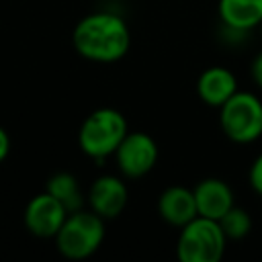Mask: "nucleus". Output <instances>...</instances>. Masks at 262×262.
I'll return each instance as SVG.
<instances>
[{
	"instance_id": "f257e3e1",
	"label": "nucleus",
	"mask_w": 262,
	"mask_h": 262,
	"mask_svg": "<svg viewBox=\"0 0 262 262\" xmlns=\"http://www.w3.org/2000/svg\"><path fill=\"white\" fill-rule=\"evenodd\" d=\"M72 39L82 57L100 63L121 59L131 45L127 23L113 12H94L84 16L76 25Z\"/></svg>"
},
{
	"instance_id": "f03ea898",
	"label": "nucleus",
	"mask_w": 262,
	"mask_h": 262,
	"mask_svg": "<svg viewBox=\"0 0 262 262\" xmlns=\"http://www.w3.org/2000/svg\"><path fill=\"white\" fill-rule=\"evenodd\" d=\"M104 239V219L94 211L68 213L63 225L55 235V244L61 256L70 260H84L92 256Z\"/></svg>"
},
{
	"instance_id": "7ed1b4c3",
	"label": "nucleus",
	"mask_w": 262,
	"mask_h": 262,
	"mask_svg": "<svg viewBox=\"0 0 262 262\" xmlns=\"http://www.w3.org/2000/svg\"><path fill=\"white\" fill-rule=\"evenodd\" d=\"M127 133V121L119 111L96 108L84 119L78 133V143L86 156L102 160L117 151Z\"/></svg>"
},
{
	"instance_id": "20e7f679",
	"label": "nucleus",
	"mask_w": 262,
	"mask_h": 262,
	"mask_svg": "<svg viewBox=\"0 0 262 262\" xmlns=\"http://www.w3.org/2000/svg\"><path fill=\"white\" fill-rule=\"evenodd\" d=\"M225 244L227 237L219 221L196 215L180 227L176 256L180 262H219L225 254Z\"/></svg>"
},
{
	"instance_id": "39448f33",
	"label": "nucleus",
	"mask_w": 262,
	"mask_h": 262,
	"mask_svg": "<svg viewBox=\"0 0 262 262\" xmlns=\"http://www.w3.org/2000/svg\"><path fill=\"white\" fill-rule=\"evenodd\" d=\"M219 113L221 131L235 143H252L262 135V100L252 92H235Z\"/></svg>"
},
{
	"instance_id": "423d86ee",
	"label": "nucleus",
	"mask_w": 262,
	"mask_h": 262,
	"mask_svg": "<svg viewBox=\"0 0 262 262\" xmlns=\"http://www.w3.org/2000/svg\"><path fill=\"white\" fill-rule=\"evenodd\" d=\"M115 158L121 174L135 180L154 170L158 162V145L147 133L131 131L123 137L121 145L115 151Z\"/></svg>"
},
{
	"instance_id": "0eeeda50",
	"label": "nucleus",
	"mask_w": 262,
	"mask_h": 262,
	"mask_svg": "<svg viewBox=\"0 0 262 262\" xmlns=\"http://www.w3.org/2000/svg\"><path fill=\"white\" fill-rule=\"evenodd\" d=\"M66 217V207L47 190L33 196L25 209V225L33 235L39 237H55Z\"/></svg>"
},
{
	"instance_id": "6e6552de",
	"label": "nucleus",
	"mask_w": 262,
	"mask_h": 262,
	"mask_svg": "<svg viewBox=\"0 0 262 262\" xmlns=\"http://www.w3.org/2000/svg\"><path fill=\"white\" fill-rule=\"evenodd\" d=\"M127 199H129V192H127L125 182L111 174L96 178L88 192L90 209L102 219L119 217L123 209L127 207Z\"/></svg>"
},
{
	"instance_id": "1a4fd4ad",
	"label": "nucleus",
	"mask_w": 262,
	"mask_h": 262,
	"mask_svg": "<svg viewBox=\"0 0 262 262\" xmlns=\"http://www.w3.org/2000/svg\"><path fill=\"white\" fill-rule=\"evenodd\" d=\"M196 211L201 217L219 221L233 207V192L227 182L219 178H205L194 186Z\"/></svg>"
},
{
	"instance_id": "9d476101",
	"label": "nucleus",
	"mask_w": 262,
	"mask_h": 262,
	"mask_svg": "<svg viewBox=\"0 0 262 262\" xmlns=\"http://www.w3.org/2000/svg\"><path fill=\"white\" fill-rule=\"evenodd\" d=\"M158 213L166 223L174 227H184L188 221H192L199 215L194 192L188 190L186 186L166 188L158 199Z\"/></svg>"
},
{
	"instance_id": "9b49d317",
	"label": "nucleus",
	"mask_w": 262,
	"mask_h": 262,
	"mask_svg": "<svg viewBox=\"0 0 262 262\" xmlns=\"http://www.w3.org/2000/svg\"><path fill=\"white\" fill-rule=\"evenodd\" d=\"M196 92L201 100L209 106H221L225 100H229L237 92L235 76L221 66L207 68L196 82Z\"/></svg>"
},
{
	"instance_id": "f8f14e48",
	"label": "nucleus",
	"mask_w": 262,
	"mask_h": 262,
	"mask_svg": "<svg viewBox=\"0 0 262 262\" xmlns=\"http://www.w3.org/2000/svg\"><path fill=\"white\" fill-rule=\"evenodd\" d=\"M219 16L233 31L262 25V0H219Z\"/></svg>"
},
{
	"instance_id": "ddd939ff",
	"label": "nucleus",
	"mask_w": 262,
	"mask_h": 262,
	"mask_svg": "<svg viewBox=\"0 0 262 262\" xmlns=\"http://www.w3.org/2000/svg\"><path fill=\"white\" fill-rule=\"evenodd\" d=\"M47 192L53 194L66 207L68 213L80 211L82 205H84V196H82L78 178L74 174H70V172H57V174H53L47 180Z\"/></svg>"
},
{
	"instance_id": "4468645a",
	"label": "nucleus",
	"mask_w": 262,
	"mask_h": 262,
	"mask_svg": "<svg viewBox=\"0 0 262 262\" xmlns=\"http://www.w3.org/2000/svg\"><path fill=\"white\" fill-rule=\"evenodd\" d=\"M219 225L225 233L227 239H242L250 233L252 229V219L248 215V211L239 209V207H231L221 219H219Z\"/></svg>"
},
{
	"instance_id": "2eb2a0df",
	"label": "nucleus",
	"mask_w": 262,
	"mask_h": 262,
	"mask_svg": "<svg viewBox=\"0 0 262 262\" xmlns=\"http://www.w3.org/2000/svg\"><path fill=\"white\" fill-rule=\"evenodd\" d=\"M250 184L258 194H262V154L254 160V164L250 168Z\"/></svg>"
},
{
	"instance_id": "dca6fc26",
	"label": "nucleus",
	"mask_w": 262,
	"mask_h": 262,
	"mask_svg": "<svg viewBox=\"0 0 262 262\" xmlns=\"http://www.w3.org/2000/svg\"><path fill=\"white\" fill-rule=\"evenodd\" d=\"M252 78L262 88V53H258L256 59H254V63H252Z\"/></svg>"
},
{
	"instance_id": "f3484780",
	"label": "nucleus",
	"mask_w": 262,
	"mask_h": 262,
	"mask_svg": "<svg viewBox=\"0 0 262 262\" xmlns=\"http://www.w3.org/2000/svg\"><path fill=\"white\" fill-rule=\"evenodd\" d=\"M8 151H10V139H8V133L0 127V162L8 156Z\"/></svg>"
},
{
	"instance_id": "a211bd4d",
	"label": "nucleus",
	"mask_w": 262,
	"mask_h": 262,
	"mask_svg": "<svg viewBox=\"0 0 262 262\" xmlns=\"http://www.w3.org/2000/svg\"><path fill=\"white\" fill-rule=\"evenodd\" d=\"M260 27H262V25H260Z\"/></svg>"
}]
</instances>
